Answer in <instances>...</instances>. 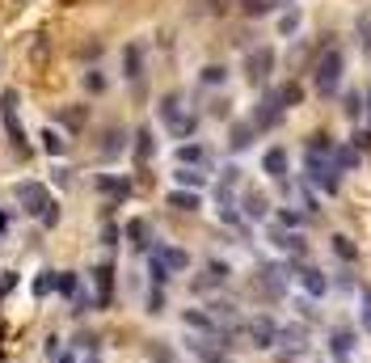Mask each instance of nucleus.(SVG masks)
Returning a JSON list of instances; mask_svg holds the SVG:
<instances>
[{"mask_svg": "<svg viewBox=\"0 0 371 363\" xmlns=\"http://www.w3.org/2000/svg\"><path fill=\"white\" fill-rule=\"evenodd\" d=\"M93 283H97V309H110V304H114V266L101 262V266L93 271Z\"/></svg>", "mask_w": 371, "mask_h": 363, "instance_id": "obj_8", "label": "nucleus"}, {"mask_svg": "<svg viewBox=\"0 0 371 363\" xmlns=\"http://www.w3.org/2000/svg\"><path fill=\"white\" fill-rule=\"evenodd\" d=\"M262 288L270 296H283L287 292V279H283V266H262Z\"/></svg>", "mask_w": 371, "mask_h": 363, "instance_id": "obj_15", "label": "nucleus"}, {"mask_svg": "<svg viewBox=\"0 0 371 363\" xmlns=\"http://www.w3.org/2000/svg\"><path fill=\"white\" fill-rule=\"evenodd\" d=\"M249 144H253V123H237V127H232V140H228V148H232V152H245Z\"/></svg>", "mask_w": 371, "mask_h": 363, "instance_id": "obj_22", "label": "nucleus"}, {"mask_svg": "<svg viewBox=\"0 0 371 363\" xmlns=\"http://www.w3.org/2000/svg\"><path fill=\"white\" fill-rule=\"evenodd\" d=\"M161 309H165V292H161V288H156V292H152V296H148V313H161Z\"/></svg>", "mask_w": 371, "mask_h": 363, "instance_id": "obj_43", "label": "nucleus"}, {"mask_svg": "<svg viewBox=\"0 0 371 363\" xmlns=\"http://www.w3.org/2000/svg\"><path fill=\"white\" fill-rule=\"evenodd\" d=\"M359 34H363V47H367V51H371V21H367V17L359 21Z\"/></svg>", "mask_w": 371, "mask_h": 363, "instance_id": "obj_47", "label": "nucleus"}, {"mask_svg": "<svg viewBox=\"0 0 371 363\" xmlns=\"http://www.w3.org/2000/svg\"><path fill=\"white\" fill-rule=\"evenodd\" d=\"M173 182H177V186H186V190H203V186H207V173H199V169L182 165V169L173 173Z\"/></svg>", "mask_w": 371, "mask_h": 363, "instance_id": "obj_21", "label": "nucleus"}, {"mask_svg": "<svg viewBox=\"0 0 371 363\" xmlns=\"http://www.w3.org/2000/svg\"><path fill=\"white\" fill-rule=\"evenodd\" d=\"M152 359H156V363H173V359H169V351H165V347H152Z\"/></svg>", "mask_w": 371, "mask_h": 363, "instance_id": "obj_50", "label": "nucleus"}, {"mask_svg": "<svg viewBox=\"0 0 371 363\" xmlns=\"http://www.w3.org/2000/svg\"><path fill=\"white\" fill-rule=\"evenodd\" d=\"M4 228H8V216L0 211V241H4Z\"/></svg>", "mask_w": 371, "mask_h": 363, "instance_id": "obj_52", "label": "nucleus"}, {"mask_svg": "<svg viewBox=\"0 0 371 363\" xmlns=\"http://www.w3.org/2000/svg\"><path fill=\"white\" fill-rule=\"evenodd\" d=\"M46 59H51V38H46V34H34V42H30V63H34V68H46Z\"/></svg>", "mask_w": 371, "mask_h": 363, "instance_id": "obj_16", "label": "nucleus"}, {"mask_svg": "<svg viewBox=\"0 0 371 363\" xmlns=\"http://www.w3.org/2000/svg\"><path fill=\"white\" fill-rule=\"evenodd\" d=\"M114 241H118V228H114V224H106V228H101V245H114Z\"/></svg>", "mask_w": 371, "mask_h": 363, "instance_id": "obj_46", "label": "nucleus"}, {"mask_svg": "<svg viewBox=\"0 0 371 363\" xmlns=\"http://www.w3.org/2000/svg\"><path fill=\"white\" fill-rule=\"evenodd\" d=\"M169 207H177V211H199V190H169Z\"/></svg>", "mask_w": 371, "mask_h": 363, "instance_id": "obj_23", "label": "nucleus"}, {"mask_svg": "<svg viewBox=\"0 0 371 363\" xmlns=\"http://www.w3.org/2000/svg\"><path fill=\"white\" fill-rule=\"evenodd\" d=\"M270 68H275V47H258V51H249V59H245L249 80H266Z\"/></svg>", "mask_w": 371, "mask_h": 363, "instance_id": "obj_7", "label": "nucleus"}, {"mask_svg": "<svg viewBox=\"0 0 371 363\" xmlns=\"http://www.w3.org/2000/svg\"><path fill=\"white\" fill-rule=\"evenodd\" d=\"M300 283H304V292H308L313 300H321V296L329 292V279H325L317 266H304V271H300Z\"/></svg>", "mask_w": 371, "mask_h": 363, "instance_id": "obj_12", "label": "nucleus"}, {"mask_svg": "<svg viewBox=\"0 0 371 363\" xmlns=\"http://www.w3.org/2000/svg\"><path fill=\"white\" fill-rule=\"evenodd\" d=\"M118 152H122V131H110L101 144V156H118Z\"/></svg>", "mask_w": 371, "mask_h": 363, "instance_id": "obj_34", "label": "nucleus"}, {"mask_svg": "<svg viewBox=\"0 0 371 363\" xmlns=\"http://www.w3.org/2000/svg\"><path fill=\"white\" fill-rule=\"evenodd\" d=\"M55 224H59V207L51 203V207H46V216H42V228H55Z\"/></svg>", "mask_w": 371, "mask_h": 363, "instance_id": "obj_44", "label": "nucleus"}, {"mask_svg": "<svg viewBox=\"0 0 371 363\" xmlns=\"http://www.w3.org/2000/svg\"><path fill=\"white\" fill-rule=\"evenodd\" d=\"M84 89H89V93H101V89H106V76H101L97 68H93V72H84Z\"/></svg>", "mask_w": 371, "mask_h": 363, "instance_id": "obj_37", "label": "nucleus"}, {"mask_svg": "<svg viewBox=\"0 0 371 363\" xmlns=\"http://www.w3.org/2000/svg\"><path fill=\"white\" fill-rule=\"evenodd\" d=\"M262 165H266L270 178H287V152H283V148H270V152L262 156Z\"/></svg>", "mask_w": 371, "mask_h": 363, "instance_id": "obj_20", "label": "nucleus"}, {"mask_svg": "<svg viewBox=\"0 0 371 363\" xmlns=\"http://www.w3.org/2000/svg\"><path fill=\"white\" fill-rule=\"evenodd\" d=\"M249 338H253V347L270 351V347L279 343V326H275V317H258V321L249 326Z\"/></svg>", "mask_w": 371, "mask_h": 363, "instance_id": "obj_9", "label": "nucleus"}, {"mask_svg": "<svg viewBox=\"0 0 371 363\" xmlns=\"http://www.w3.org/2000/svg\"><path fill=\"white\" fill-rule=\"evenodd\" d=\"M148 271H152V283H156V288H165V283H169V271L161 266V258H152V262H148Z\"/></svg>", "mask_w": 371, "mask_h": 363, "instance_id": "obj_38", "label": "nucleus"}, {"mask_svg": "<svg viewBox=\"0 0 371 363\" xmlns=\"http://www.w3.org/2000/svg\"><path fill=\"white\" fill-rule=\"evenodd\" d=\"M334 165H338V173L342 169H359V148L355 144H338L334 148Z\"/></svg>", "mask_w": 371, "mask_h": 363, "instance_id": "obj_19", "label": "nucleus"}, {"mask_svg": "<svg viewBox=\"0 0 371 363\" xmlns=\"http://www.w3.org/2000/svg\"><path fill=\"white\" fill-rule=\"evenodd\" d=\"M152 152H156L152 131H148V127H139V131H135V161H139V165H148V161H152Z\"/></svg>", "mask_w": 371, "mask_h": 363, "instance_id": "obj_18", "label": "nucleus"}, {"mask_svg": "<svg viewBox=\"0 0 371 363\" xmlns=\"http://www.w3.org/2000/svg\"><path fill=\"white\" fill-rule=\"evenodd\" d=\"M177 161H182V165H203V161H207V148H203V144H182V148H177Z\"/></svg>", "mask_w": 371, "mask_h": 363, "instance_id": "obj_25", "label": "nucleus"}, {"mask_svg": "<svg viewBox=\"0 0 371 363\" xmlns=\"http://www.w3.org/2000/svg\"><path fill=\"white\" fill-rule=\"evenodd\" d=\"M17 199H21L25 216H34V220H42L46 207H51V190H46L42 182H21V186H17Z\"/></svg>", "mask_w": 371, "mask_h": 363, "instance_id": "obj_5", "label": "nucleus"}, {"mask_svg": "<svg viewBox=\"0 0 371 363\" xmlns=\"http://www.w3.org/2000/svg\"><path fill=\"white\" fill-rule=\"evenodd\" d=\"M161 123H165V127H169L177 140L194 131V114H186V110H182V97H177V93L161 97Z\"/></svg>", "mask_w": 371, "mask_h": 363, "instance_id": "obj_3", "label": "nucleus"}, {"mask_svg": "<svg viewBox=\"0 0 371 363\" xmlns=\"http://www.w3.org/2000/svg\"><path fill=\"white\" fill-rule=\"evenodd\" d=\"M304 156H334V140H329L325 131L308 135V152H304Z\"/></svg>", "mask_w": 371, "mask_h": 363, "instance_id": "obj_24", "label": "nucleus"}, {"mask_svg": "<svg viewBox=\"0 0 371 363\" xmlns=\"http://www.w3.org/2000/svg\"><path fill=\"white\" fill-rule=\"evenodd\" d=\"M186 326H190V330H207V334L215 330V321H211V313H199V309H190V313H186Z\"/></svg>", "mask_w": 371, "mask_h": 363, "instance_id": "obj_30", "label": "nucleus"}, {"mask_svg": "<svg viewBox=\"0 0 371 363\" xmlns=\"http://www.w3.org/2000/svg\"><path fill=\"white\" fill-rule=\"evenodd\" d=\"M355 148H359V152H367V148H371V127H367V131H359V135H355Z\"/></svg>", "mask_w": 371, "mask_h": 363, "instance_id": "obj_45", "label": "nucleus"}, {"mask_svg": "<svg viewBox=\"0 0 371 363\" xmlns=\"http://www.w3.org/2000/svg\"><path fill=\"white\" fill-rule=\"evenodd\" d=\"M122 72H127V80H139V76H144V51H139V42H127V51H122Z\"/></svg>", "mask_w": 371, "mask_h": 363, "instance_id": "obj_13", "label": "nucleus"}, {"mask_svg": "<svg viewBox=\"0 0 371 363\" xmlns=\"http://www.w3.org/2000/svg\"><path fill=\"white\" fill-rule=\"evenodd\" d=\"M367 118H371V93H367Z\"/></svg>", "mask_w": 371, "mask_h": 363, "instance_id": "obj_53", "label": "nucleus"}, {"mask_svg": "<svg viewBox=\"0 0 371 363\" xmlns=\"http://www.w3.org/2000/svg\"><path fill=\"white\" fill-rule=\"evenodd\" d=\"M84 118H89V110H84V106H63V110H59V123H63L72 135L84 127Z\"/></svg>", "mask_w": 371, "mask_h": 363, "instance_id": "obj_17", "label": "nucleus"}, {"mask_svg": "<svg viewBox=\"0 0 371 363\" xmlns=\"http://www.w3.org/2000/svg\"><path fill=\"white\" fill-rule=\"evenodd\" d=\"M342 72H346V55H342L338 47H325L321 59H317V68H313V85H317V93H321L325 101L338 97V89H342Z\"/></svg>", "mask_w": 371, "mask_h": 363, "instance_id": "obj_1", "label": "nucleus"}, {"mask_svg": "<svg viewBox=\"0 0 371 363\" xmlns=\"http://www.w3.org/2000/svg\"><path fill=\"white\" fill-rule=\"evenodd\" d=\"M224 80H228V68H220V63L203 68V85H224Z\"/></svg>", "mask_w": 371, "mask_h": 363, "instance_id": "obj_32", "label": "nucleus"}, {"mask_svg": "<svg viewBox=\"0 0 371 363\" xmlns=\"http://www.w3.org/2000/svg\"><path fill=\"white\" fill-rule=\"evenodd\" d=\"M363 326L371 330V292H363Z\"/></svg>", "mask_w": 371, "mask_h": 363, "instance_id": "obj_48", "label": "nucleus"}, {"mask_svg": "<svg viewBox=\"0 0 371 363\" xmlns=\"http://www.w3.org/2000/svg\"><path fill=\"white\" fill-rule=\"evenodd\" d=\"M279 220H283L287 228H300V224H304V216H300V211H291V207H283V211H279Z\"/></svg>", "mask_w": 371, "mask_h": 363, "instance_id": "obj_41", "label": "nucleus"}, {"mask_svg": "<svg viewBox=\"0 0 371 363\" xmlns=\"http://www.w3.org/2000/svg\"><path fill=\"white\" fill-rule=\"evenodd\" d=\"M55 292H59V296H76V275H72V271H59Z\"/></svg>", "mask_w": 371, "mask_h": 363, "instance_id": "obj_31", "label": "nucleus"}, {"mask_svg": "<svg viewBox=\"0 0 371 363\" xmlns=\"http://www.w3.org/2000/svg\"><path fill=\"white\" fill-rule=\"evenodd\" d=\"M55 279H59V271H42V275L34 279V296H38V300L51 296V292H55Z\"/></svg>", "mask_w": 371, "mask_h": 363, "instance_id": "obj_29", "label": "nucleus"}, {"mask_svg": "<svg viewBox=\"0 0 371 363\" xmlns=\"http://www.w3.org/2000/svg\"><path fill=\"white\" fill-rule=\"evenodd\" d=\"M152 258H161V266H165L169 275H173V271H186V266H190V254H186V250H177V245H161V250H156Z\"/></svg>", "mask_w": 371, "mask_h": 363, "instance_id": "obj_11", "label": "nucleus"}, {"mask_svg": "<svg viewBox=\"0 0 371 363\" xmlns=\"http://www.w3.org/2000/svg\"><path fill=\"white\" fill-rule=\"evenodd\" d=\"M329 351H334V363H351V351H355V334L338 326V330L329 334Z\"/></svg>", "mask_w": 371, "mask_h": 363, "instance_id": "obj_10", "label": "nucleus"}, {"mask_svg": "<svg viewBox=\"0 0 371 363\" xmlns=\"http://www.w3.org/2000/svg\"><path fill=\"white\" fill-rule=\"evenodd\" d=\"M334 254H338L342 262H355V258H359V250H355V241H351V237H342V233L334 237Z\"/></svg>", "mask_w": 371, "mask_h": 363, "instance_id": "obj_28", "label": "nucleus"}, {"mask_svg": "<svg viewBox=\"0 0 371 363\" xmlns=\"http://www.w3.org/2000/svg\"><path fill=\"white\" fill-rule=\"evenodd\" d=\"M279 118H283V101H279V93H266L253 110V131H270Z\"/></svg>", "mask_w": 371, "mask_h": 363, "instance_id": "obj_6", "label": "nucleus"}, {"mask_svg": "<svg viewBox=\"0 0 371 363\" xmlns=\"http://www.w3.org/2000/svg\"><path fill=\"white\" fill-rule=\"evenodd\" d=\"M17 89H4L0 93V123H4V135H8V144H13V152H21V156H30V144H25V131H21V118H17Z\"/></svg>", "mask_w": 371, "mask_h": 363, "instance_id": "obj_2", "label": "nucleus"}, {"mask_svg": "<svg viewBox=\"0 0 371 363\" xmlns=\"http://www.w3.org/2000/svg\"><path fill=\"white\" fill-rule=\"evenodd\" d=\"M97 190L110 195L114 203H122V199L131 195V182H127V178H110V173H101V178H97Z\"/></svg>", "mask_w": 371, "mask_h": 363, "instance_id": "obj_14", "label": "nucleus"}, {"mask_svg": "<svg viewBox=\"0 0 371 363\" xmlns=\"http://www.w3.org/2000/svg\"><path fill=\"white\" fill-rule=\"evenodd\" d=\"M296 309H300V317H308V321H313V317H317V309H313V304H308V300H300V304H296Z\"/></svg>", "mask_w": 371, "mask_h": 363, "instance_id": "obj_49", "label": "nucleus"}, {"mask_svg": "<svg viewBox=\"0 0 371 363\" xmlns=\"http://www.w3.org/2000/svg\"><path fill=\"white\" fill-rule=\"evenodd\" d=\"M245 211H249L253 220H262V216H266V199H262V195H249V199H245Z\"/></svg>", "mask_w": 371, "mask_h": 363, "instance_id": "obj_35", "label": "nucleus"}, {"mask_svg": "<svg viewBox=\"0 0 371 363\" xmlns=\"http://www.w3.org/2000/svg\"><path fill=\"white\" fill-rule=\"evenodd\" d=\"M194 351H199V359H203V363H228L224 355H220V351H211L207 343H194Z\"/></svg>", "mask_w": 371, "mask_h": 363, "instance_id": "obj_39", "label": "nucleus"}, {"mask_svg": "<svg viewBox=\"0 0 371 363\" xmlns=\"http://www.w3.org/2000/svg\"><path fill=\"white\" fill-rule=\"evenodd\" d=\"M97 55H101V42H97V38H93V42H84V47H80V59H97Z\"/></svg>", "mask_w": 371, "mask_h": 363, "instance_id": "obj_42", "label": "nucleus"}, {"mask_svg": "<svg viewBox=\"0 0 371 363\" xmlns=\"http://www.w3.org/2000/svg\"><path fill=\"white\" fill-rule=\"evenodd\" d=\"M300 30V13L291 8V13H283V21H279V34H296Z\"/></svg>", "mask_w": 371, "mask_h": 363, "instance_id": "obj_36", "label": "nucleus"}, {"mask_svg": "<svg viewBox=\"0 0 371 363\" xmlns=\"http://www.w3.org/2000/svg\"><path fill=\"white\" fill-rule=\"evenodd\" d=\"M127 241H131L135 250H148V224H144V220H131V224H127Z\"/></svg>", "mask_w": 371, "mask_h": 363, "instance_id": "obj_27", "label": "nucleus"}, {"mask_svg": "<svg viewBox=\"0 0 371 363\" xmlns=\"http://www.w3.org/2000/svg\"><path fill=\"white\" fill-rule=\"evenodd\" d=\"M42 148H46L51 156H63V148H68V140H63V135H59L55 127H46V131H42Z\"/></svg>", "mask_w": 371, "mask_h": 363, "instance_id": "obj_26", "label": "nucleus"}, {"mask_svg": "<svg viewBox=\"0 0 371 363\" xmlns=\"http://www.w3.org/2000/svg\"><path fill=\"white\" fill-rule=\"evenodd\" d=\"M275 93H279V101H283V110H287V106H296V101L304 97V93H300V85H283V89H275Z\"/></svg>", "mask_w": 371, "mask_h": 363, "instance_id": "obj_33", "label": "nucleus"}, {"mask_svg": "<svg viewBox=\"0 0 371 363\" xmlns=\"http://www.w3.org/2000/svg\"><path fill=\"white\" fill-rule=\"evenodd\" d=\"M308 161V178L325 190V195H338L342 190V182H338V165H334V156H304Z\"/></svg>", "mask_w": 371, "mask_h": 363, "instance_id": "obj_4", "label": "nucleus"}, {"mask_svg": "<svg viewBox=\"0 0 371 363\" xmlns=\"http://www.w3.org/2000/svg\"><path fill=\"white\" fill-rule=\"evenodd\" d=\"M346 114H351V118L363 114V97H359V93H346Z\"/></svg>", "mask_w": 371, "mask_h": 363, "instance_id": "obj_40", "label": "nucleus"}, {"mask_svg": "<svg viewBox=\"0 0 371 363\" xmlns=\"http://www.w3.org/2000/svg\"><path fill=\"white\" fill-rule=\"evenodd\" d=\"M51 363H72V351H59V355H55Z\"/></svg>", "mask_w": 371, "mask_h": 363, "instance_id": "obj_51", "label": "nucleus"}]
</instances>
